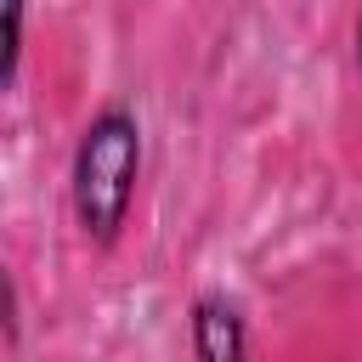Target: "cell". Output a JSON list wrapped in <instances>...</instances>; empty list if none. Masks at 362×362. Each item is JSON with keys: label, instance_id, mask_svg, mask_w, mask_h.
I'll use <instances>...</instances> for the list:
<instances>
[{"label": "cell", "instance_id": "obj_1", "mask_svg": "<svg viewBox=\"0 0 362 362\" xmlns=\"http://www.w3.org/2000/svg\"><path fill=\"white\" fill-rule=\"evenodd\" d=\"M136 158H141V141H136V124L124 113H102L79 141L74 209H79L85 232L102 238V243L124 221V204H130V187H136Z\"/></svg>", "mask_w": 362, "mask_h": 362}, {"label": "cell", "instance_id": "obj_2", "mask_svg": "<svg viewBox=\"0 0 362 362\" xmlns=\"http://www.w3.org/2000/svg\"><path fill=\"white\" fill-rule=\"evenodd\" d=\"M192 351L204 356V362H232V356H243V322H238V311L226 305V300H204L198 305V317H192Z\"/></svg>", "mask_w": 362, "mask_h": 362}, {"label": "cell", "instance_id": "obj_3", "mask_svg": "<svg viewBox=\"0 0 362 362\" xmlns=\"http://www.w3.org/2000/svg\"><path fill=\"white\" fill-rule=\"evenodd\" d=\"M356 57H362V23H356Z\"/></svg>", "mask_w": 362, "mask_h": 362}]
</instances>
